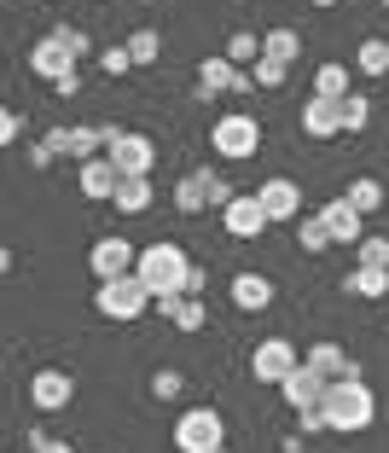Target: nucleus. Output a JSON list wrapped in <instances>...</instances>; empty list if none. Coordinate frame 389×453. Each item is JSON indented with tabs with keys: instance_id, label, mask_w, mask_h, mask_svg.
<instances>
[{
	"instance_id": "f257e3e1",
	"label": "nucleus",
	"mask_w": 389,
	"mask_h": 453,
	"mask_svg": "<svg viewBox=\"0 0 389 453\" xmlns=\"http://www.w3.org/2000/svg\"><path fill=\"white\" fill-rule=\"evenodd\" d=\"M187 267H192V256L180 250L175 239H151L146 250L134 256V280L151 291V303L157 296H180V285H187Z\"/></svg>"
},
{
	"instance_id": "f03ea898",
	"label": "nucleus",
	"mask_w": 389,
	"mask_h": 453,
	"mask_svg": "<svg viewBox=\"0 0 389 453\" xmlns=\"http://www.w3.org/2000/svg\"><path fill=\"white\" fill-rule=\"evenodd\" d=\"M320 413H325V430H337V436H355V430H366V425L378 418V395L366 389V378H343V384L325 389Z\"/></svg>"
},
{
	"instance_id": "7ed1b4c3",
	"label": "nucleus",
	"mask_w": 389,
	"mask_h": 453,
	"mask_svg": "<svg viewBox=\"0 0 389 453\" xmlns=\"http://www.w3.org/2000/svg\"><path fill=\"white\" fill-rule=\"evenodd\" d=\"M210 146H215V157H227V163H250L262 151V122L250 111H227V117L210 122Z\"/></svg>"
},
{
	"instance_id": "20e7f679",
	"label": "nucleus",
	"mask_w": 389,
	"mask_h": 453,
	"mask_svg": "<svg viewBox=\"0 0 389 453\" xmlns=\"http://www.w3.org/2000/svg\"><path fill=\"white\" fill-rule=\"evenodd\" d=\"M99 134H105V163L117 174H151V169H157V146H151V134L117 128V122H99Z\"/></svg>"
},
{
	"instance_id": "39448f33",
	"label": "nucleus",
	"mask_w": 389,
	"mask_h": 453,
	"mask_svg": "<svg viewBox=\"0 0 389 453\" xmlns=\"http://www.w3.org/2000/svg\"><path fill=\"white\" fill-rule=\"evenodd\" d=\"M94 308L105 314V320L128 326V320H140V314L151 308V291L134 280V273H122V280H99V291H94Z\"/></svg>"
},
{
	"instance_id": "423d86ee",
	"label": "nucleus",
	"mask_w": 389,
	"mask_h": 453,
	"mask_svg": "<svg viewBox=\"0 0 389 453\" xmlns=\"http://www.w3.org/2000/svg\"><path fill=\"white\" fill-rule=\"evenodd\" d=\"M221 441H227V425H221L215 407H187L175 418V448L180 453H215Z\"/></svg>"
},
{
	"instance_id": "0eeeda50",
	"label": "nucleus",
	"mask_w": 389,
	"mask_h": 453,
	"mask_svg": "<svg viewBox=\"0 0 389 453\" xmlns=\"http://www.w3.org/2000/svg\"><path fill=\"white\" fill-rule=\"evenodd\" d=\"M302 366V349H291V337H262L250 349V378L256 384H285Z\"/></svg>"
},
{
	"instance_id": "6e6552de",
	"label": "nucleus",
	"mask_w": 389,
	"mask_h": 453,
	"mask_svg": "<svg viewBox=\"0 0 389 453\" xmlns=\"http://www.w3.org/2000/svg\"><path fill=\"white\" fill-rule=\"evenodd\" d=\"M47 146H53V157H70V163H88L105 151V134H99V122H58V128L41 134Z\"/></svg>"
},
{
	"instance_id": "1a4fd4ad",
	"label": "nucleus",
	"mask_w": 389,
	"mask_h": 453,
	"mask_svg": "<svg viewBox=\"0 0 389 453\" xmlns=\"http://www.w3.org/2000/svg\"><path fill=\"white\" fill-rule=\"evenodd\" d=\"M250 198L262 203V215H268V226H291L296 215H302V187H296V180H285V174H273V180H262V187H256Z\"/></svg>"
},
{
	"instance_id": "9d476101",
	"label": "nucleus",
	"mask_w": 389,
	"mask_h": 453,
	"mask_svg": "<svg viewBox=\"0 0 389 453\" xmlns=\"http://www.w3.org/2000/svg\"><path fill=\"white\" fill-rule=\"evenodd\" d=\"M70 401H76V378H70L65 366H41V372L29 378V407H35V413H65Z\"/></svg>"
},
{
	"instance_id": "9b49d317",
	"label": "nucleus",
	"mask_w": 389,
	"mask_h": 453,
	"mask_svg": "<svg viewBox=\"0 0 389 453\" xmlns=\"http://www.w3.org/2000/svg\"><path fill=\"white\" fill-rule=\"evenodd\" d=\"M250 88H256V81H250V70L227 65L221 53L198 58V99H215V94H250Z\"/></svg>"
},
{
	"instance_id": "f8f14e48",
	"label": "nucleus",
	"mask_w": 389,
	"mask_h": 453,
	"mask_svg": "<svg viewBox=\"0 0 389 453\" xmlns=\"http://www.w3.org/2000/svg\"><path fill=\"white\" fill-rule=\"evenodd\" d=\"M134 244L122 239V233H105V239H94V250H88V267H94V280H122V273H134Z\"/></svg>"
},
{
	"instance_id": "ddd939ff",
	"label": "nucleus",
	"mask_w": 389,
	"mask_h": 453,
	"mask_svg": "<svg viewBox=\"0 0 389 453\" xmlns=\"http://www.w3.org/2000/svg\"><path fill=\"white\" fill-rule=\"evenodd\" d=\"M302 366H309V372H320L325 384H343V378H361V366L349 360V349H343V343H314V349H302Z\"/></svg>"
},
{
	"instance_id": "4468645a",
	"label": "nucleus",
	"mask_w": 389,
	"mask_h": 453,
	"mask_svg": "<svg viewBox=\"0 0 389 453\" xmlns=\"http://www.w3.org/2000/svg\"><path fill=\"white\" fill-rule=\"evenodd\" d=\"M29 70H35V76L47 81V88H58L65 76H76V58H70V53L58 47L53 35H41L35 47H29Z\"/></svg>"
},
{
	"instance_id": "2eb2a0df",
	"label": "nucleus",
	"mask_w": 389,
	"mask_h": 453,
	"mask_svg": "<svg viewBox=\"0 0 389 453\" xmlns=\"http://www.w3.org/2000/svg\"><path fill=\"white\" fill-rule=\"evenodd\" d=\"M221 226H227V239H262V233H268V215H262V203L256 198H233L227 210H221Z\"/></svg>"
},
{
	"instance_id": "dca6fc26",
	"label": "nucleus",
	"mask_w": 389,
	"mask_h": 453,
	"mask_svg": "<svg viewBox=\"0 0 389 453\" xmlns=\"http://www.w3.org/2000/svg\"><path fill=\"white\" fill-rule=\"evenodd\" d=\"M314 215H320V221H325V233H332V244H349V250H355V244L366 239V221H361V215H355V210H349V203H343V198L320 203V210H314Z\"/></svg>"
},
{
	"instance_id": "f3484780",
	"label": "nucleus",
	"mask_w": 389,
	"mask_h": 453,
	"mask_svg": "<svg viewBox=\"0 0 389 453\" xmlns=\"http://www.w3.org/2000/svg\"><path fill=\"white\" fill-rule=\"evenodd\" d=\"M325 389H332V384H325L320 372H309V366H296V372L279 384V395L291 401V413H309V407H320V401H325Z\"/></svg>"
},
{
	"instance_id": "a211bd4d",
	"label": "nucleus",
	"mask_w": 389,
	"mask_h": 453,
	"mask_svg": "<svg viewBox=\"0 0 389 453\" xmlns=\"http://www.w3.org/2000/svg\"><path fill=\"white\" fill-rule=\"evenodd\" d=\"M227 296H233V308H244V314H262V308L273 303V280L268 273H233Z\"/></svg>"
},
{
	"instance_id": "6ab92c4d",
	"label": "nucleus",
	"mask_w": 389,
	"mask_h": 453,
	"mask_svg": "<svg viewBox=\"0 0 389 453\" xmlns=\"http://www.w3.org/2000/svg\"><path fill=\"white\" fill-rule=\"evenodd\" d=\"M151 198H157V187H151V174H122L117 192H111V210L117 215H146Z\"/></svg>"
},
{
	"instance_id": "aec40b11",
	"label": "nucleus",
	"mask_w": 389,
	"mask_h": 453,
	"mask_svg": "<svg viewBox=\"0 0 389 453\" xmlns=\"http://www.w3.org/2000/svg\"><path fill=\"white\" fill-rule=\"evenodd\" d=\"M117 180H122V174L111 169L105 157H88V163H76V187H81V198H94V203H111V192H117Z\"/></svg>"
},
{
	"instance_id": "412c9836",
	"label": "nucleus",
	"mask_w": 389,
	"mask_h": 453,
	"mask_svg": "<svg viewBox=\"0 0 389 453\" xmlns=\"http://www.w3.org/2000/svg\"><path fill=\"white\" fill-rule=\"evenodd\" d=\"M157 314L175 326V332H203V320H210L203 296H157Z\"/></svg>"
},
{
	"instance_id": "4be33fe9",
	"label": "nucleus",
	"mask_w": 389,
	"mask_h": 453,
	"mask_svg": "<svg viewBox=\"0 0 389 453\" xmlns=\"http://www.w3.org/2000/svg\"><path fill=\"white\" fill-rule=\"evenodd\" d=\"M302 134H309V140H337V99H314L309 94V105H302Z\"/></svg>"
},
{
	"instance_id": "5701e85b",
	"label": "nucleus",
	"mask_w": 389,
	"mask_h": 453,
	"mask_svg": "<svg viewBox=\"0 0 389 453\" xmlns=\"http://www.w3.org/2000/svg\"><path fill=\"white\" fill-rule=\"evenodd\" d=\"M343 94H355V70L325 58V65L314 70V99H343Z\"/></svg>"
},
{
	"instance_id": "b1692460",
	"label": "nucleus",
	"mask_w": 389,
	"mask_h": 453,
	"mask_svg": "<svg viewBox=\"0 0 389 453\" xmlns=\"http://www.w3.org/2000/svg\"><path fill=\"white\" fill-rule=\"evenodd\" d=\"M343 296H372V303H384L389 273L384 267H349V273H343Z\"/></svg>"
},
{
	"instance_id": "393cba45",
	"label": "nucleus",
	"mask_w": 389,
	"mask_h": 453,
	"mask_svg": "<svg viewBox=\"0 0 389 453\" xmlns=\"http://www.w3.org/2000/svg\"><path fill=\"white\" fill-rule=\"evenodd\" d=\"M343 203H349L355 215H378L384 210V180H372V174H361V180H349V192H343Z\"/></svg>"
},
{
	"instance_id": "a878e982",
	"label": "nucleus",
	"mask_w": 389,
	"mask_h": 453,
	"mask_svg": "<svg viewBox=\"0 0 389 453\" xmlns=\"http://www.w3.org/2000/svg\"><path fill=\"white\" fill-rule=\"evenodd\" d=\"M337 128L343 134H366L372 128V99L366 94H343L337 99Z\"/></svg>"
},
{
	"instance_id": "bb28decb",
	"label": "nucleus",
	"mask_w": 389,
	"mask_h": 453,
	"mask_svg": "<svg viewBox=\"0 0 389 453\" xmlns=\"http://www.w3.org/2000/svg\"><path fill=\"white\" fill-rule=\"evenodd\" d=\"M355 76H389V41L384 35H366L355 47Z\"/></svg>"
},
{
	"instance_id": "cd10ccee",
	"label": "nucleus",
	"mask_w": 389,
	"mask_h": 453,
	"mask_svg": "<svg viewBox=\"0 0 389 453\" xmlns=\"http://www.w3.org/2000/svg\"><path fill=\"white\" fill-rule=\"evenodd\" d=\"M296 53H302V35H296V29H268V35H262V58H273V65L291 70Z\"/></svg>"
},
{
	"instance_id": "c85d7f7f",
	"label": "nucleus",
	"mask_w": 389,
	"mask_h": 453,
	"mask_svg": "<svg viewBox=\"0 0 389 453\" xmlns=\"http://www.w3.org/2000/svg\"><path fill=\"white\" fill-rule=\"evenodd\" d=\"M221 58H227V65H239V70H250L256 58H262V35H256V29H233V35H227V53H221Z\"/></svg>"
},
{
	"instance_id": "c756f323",
	"label": "nucleus",
	"mask_w": 389,
	"mask_h": 453,
	"mask_svg": "<svg viewBox=\"0 0 389 453\" xmlns=\"http://www.w3.org/2000/svg\"><path fill=\"white\" fill-rule=\"evenodd\" d=\"M198 180H203V210H215V215L239 198V192H233V180H227L221 169H198Z\"/></svg>"
},
{
	"instance_id": "7c9ffc66",
	"label": "nucleus",
	"mask_w": 389,
	"mask_h": 453,
	"mask_svg": "<svg viewBox=\"0 0 389 453\" xmlns=\"http://www.w3.org/2000/svg\"><path fill=\"white\" fill-rule=\"evenodd\" d=\"M47 35H53L58 47H65V53L76 58V65H81V58H88V53H94V41H88V29H81V24H53V29H47Z\"/></svg>"
},
{
	"instance_id": "2f4dec72",
	"label": "nucleus",
	"mask_w": 389,
	"mask_h": 453,
	"mask_svg": "<svg viewBox=\"0 0 389 453\" xmlns=\"http://www.w3.org/2000/svg\"><path fill=\"white\" fill-rule=\"evenodd\" d=\"M175 210L180 215H203V180H198V169L175 180Z\"/></svg>"
},
{
	"instance_id": "473e14b6",
	"label": "nucleus",
	"mask_w": 389,
	"mask_h": 453,
	"mask_svg": "<svg viewBox=\"0 0 389 453\" xmlns=\"http://www.w3.org/2000/svg\"><path fill=\"white\" fill-rule=\"evenodd\" d=\"M296 239H302V250H332V233H325V221L320 215H296Z\"/></svg>"
},
{
	"instance_id": "72a5a7b5",
	"label": "nucleus",
	"mask_w": 389,
	"mask_h": 453,
	"mask_svg": "<svg viewBox=\"0 0 389 453\" xmlns=\"http://www.w3.org/2000/svg\"><path fill=\"white\" fill-rule=\"evenodd\" d=\"M122 47H128V58H134V65H157V53H163L157 29H134V35L122 41Z\"/></svg>"
},
{
	"instance_id": "f704fd0d",
	"label": "nucleus",
	"mask_w": 389,
	"mask_h": 453,
	"mask_svg": "<svg viewBox=\"0 0 389 453\" xmlns=\"http://www.w3.org/2000/svg\"><path fill=\"white\" fill-rule=\"evenodd\" d=\"M355 267H384V273H389V239L366 233V239L355 244Z\"/></svg>"
},
{
	"instance_id": "c9c22d12",
	"label": "nucleus",
	"mask_w": 389,
	"mask_h": 453,
	"mask_svg": "<svg viewBox=\"0 0 389 453\" xmlns=\"http://www.w3.org/2000/svg\"><path fill=\"white\" fill-rule=\"evenodd\" d=\"M250 81H256V88H285V81H291V70L273 65V58H256V65H250Z\"/></svg>"
},
{
	"instance_id": "e433bc0d",
	"label": "nucleus",
	"mask_w": 389,
	"mask_h": 453,
	"mask_svg": "<svg viewBox=\"0 0 389 453\" xmlns=\"http://www.w3.org/2000/svg\"><path fill=\"white\" fill-rule=\"evenodd\" d=\"M180 389H187V378H180L175 366H163V372H151V395H157V401H175Z\"/></svg>"
},
{
	"instance_id": "4c0bfd02",
	"label": "nucleus",
	"mask_w": 389,
	"mask_h": 453,
	"mask_svg": "<svg viewBox=\"0 0 389 453\" xmlns=\"http://www.w3.org/2000/svg\"><path fill=\"white\" fill-rule=\"evenodd\" d=\"M99 70H105V76H128L134 58H128V47H99Z\"/></svg>"
},
{
	"instance_id": "58836bf2",
	"label": "nucleus",
	"mask_w": 389,
	"mask_h": 453,
	"mask_svg": "<svg viewBox=\"0 0 389 453\" xmlns=\"http://www.w3.org/2000/svg\"><path fill=\"white\" fill-rule=\"evenodd\" d=\"M18 134H24V117H18V111H12V105H0V151L12 146Z\"/></svg>"
},
{
	"instance_id": "ea45409f",
	"label": "nucleus",
	"mask_w": 389,
	"mask_h": 453,
	"mask_svg": "<svg viewBox=\"0 0 389 453\" xmlns=\"http://www.w3.org/2000/svg\"><path fill=\"white\" fill-rule=\"evenodd\" d=\"M29 448H35V453H76V448H70V441L47 436V430H29Z\"/></svg>"
},
{
	"instance_id": "a19ab883",
	"label": "nucleus",
	"mask_w": 389,
	"mask_h": 453,
	"mask_svg": "<svg viewBox=\"0 0 389 453\" xmlns=\"http://www.w3.org/2000/svg\"><path fill=\"white\" fill-rule=\"evenodd\" d=\"M296 430H302V436H320V430H325V413H320V407H309V413H296Z\"/></svg>"
},
{
	"instance_id": "79ce46f5",
	"label": "nucleus",
	"mask_w": 389,
	"mask_h": 453,
	"mask_svg": "<svg viewBox=\"0 0 389 453\" xmlns=\"http://www.w3.org/2000/svg\"><path fill=\"white\" fill-rule=\"evenodd\" d=\"M203 285H210V273L192 262V267H187V285H180V296H203Z\"/></svg>"
},
{
	"instance_id": "37998d69",
	"label": "nucleus",
	"mask_w": 389,
	"mask_h": 453,
	"mask_svg": "<svg viewBox=\"0 0 389 453\" xmlns=\"http://www.w3.org/2000/svg\"><path fill=\"white\" fill-rule=\"evenodd\" d=\"M29 169H53V146H47V140L29 146Z\"/></svg>"
},
{
	"instance_id": "c03bdc74",
	"label": "nucleus",
	"mask_w": 389,
	"mask_h": 453,
	"mask_svg": "<svg viewBox=\"0 0 389 453\" xmlns=\"http://www.w3.org/2000/svg\"><path fill=\"white\" fill-rule=\"evenodd\" d=\"M0 273H12V250L6 244H0Z\"/></svg>"
},
{
	"instance_id": "a18cd8bd",
	"label": "nucleus",
	"mask_w": 389,
	"mask_h": 453,
	"mask_svg": "<svg viewBox=\"0 0 389 453\" xmlns=\"http://www.w3.org/2000/svg\"><path fill=\"white\" fill-rule=\"evenodd\" d=\"M309 6H337V0H309Z\"/></svg>"
},
{
	"instance_id": "49530a36",
	"label": "nucleus",
	"mask_w": 389,
	"mask_h": 453,
	"mask_svg": "<svg viewBox=\"0 0 389 453\" xmlns=\"http://www.w3.org/2000/svg\"><path fill=\"white\" fill-rule=\"evenodd\" d=\"M215 453H227V448H215Z\"/></svg>"
},
{
	"instance_id": "de8ad7c7",
	"label": "nucleus",
	"mask_w": 389,
	"mask_h": 453,
	"mask_svg": "<svg viewBox=\"0 0 389 453\" xmlns=\"http://www.w3.org/2000/svg\"><path fill=\"white\" fill-rule=\"evenodd\" d=\"M384 12H389V0H384Z\"/></svg>"
},
{
	"instance_id": "09e8293b",
	"label": "nucleus",
	"mask_w": 389,
	"mask_h": 453,
	"mask_svg": "<svg viewBox=\"0 0 389 453\" xmlns=\"http://www.w3.org/2000/svg\"><path fill=\"white\" fill-rule=\"evenodd\" d=\"M146 6H151V0H146Z\"/></svg>"
}]
</instances>
